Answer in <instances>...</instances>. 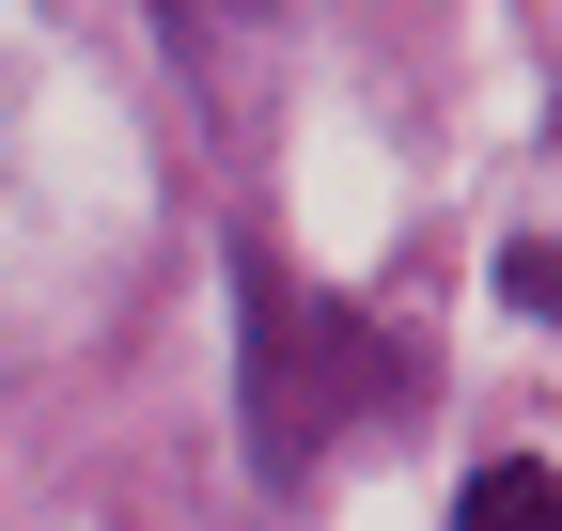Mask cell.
Masks as SVG:
<instances>
[{"label":"cell","mask_w":562,"mask_h":531,"mask_svg":"<svg viewBox=\"0 0 562 531\" xmlns=\"http://www.w3.org/2000/svg\"><path fill=\"white\" fill-rule=\"evenodd\" d=\"M501 297H516V313H562V235H531V250H501Z\"/></svg>","instance_id":"3"},{"label":"cell","mask_w":562,"mask_h":531,"mask_svg":"<svg viewBox=\"0 0 562 531\" xmlns=\"http://www.w3.org/2000/svg\"><path fill=\"white\" fill-rule=\"evenodd\" d=\"M391 391H406V360L375 344V328L250 250V438H266V470H313V453L344 422H375Z\"/></svg>","instance_id":"1"},{"label":"cell","mask_w":562,"mask_h":531,"mask_svg":"<svg viewBox=\"0 0 562 531\" xmlns=\"http://www.w3.org/2000/svg\"><path fill=\"white\" fill-rule=\"evenodd\" d=\"M453 531H562V485L531 470V453H501V470L453 485Z\"/></svg>","instance_id":"2"}]
</instances>
